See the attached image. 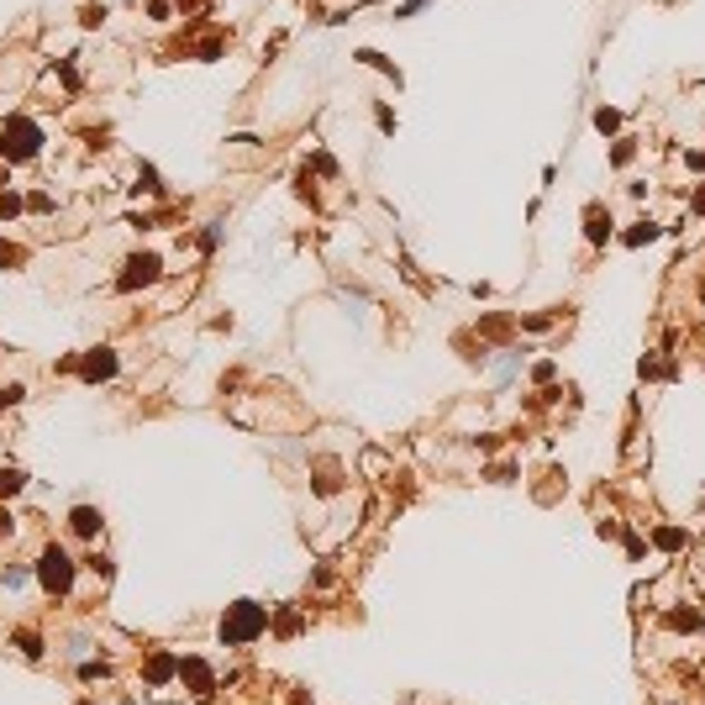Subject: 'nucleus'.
Here are the masks:
<instances>
[{
  "label": "nucleus",
  "instance_id": "20e7f679",
  "mask_svg": "<svg viewBox=\"0 0 705 705\" xmlns=\"http://www.w3.org/2000/svg\"><path fill=\"white\" fill-rule=\"evenodd\" d=\"M148 279H158V258H153V253H137V258H127V274H121L116 285L137 289V285H148Z\"/></svg>",
  "mask_w": 705,
  "mask_h": 705
},
{
  "label": "nucleus",
  "instance_id": "f03ea898",
  "mask_svg": "<svg viewBox=\"0 0 705 705\" xmlns=\"http://www.w3.org/2000/svg\"><path fill=\"white\" fill-rule=\"evenodd\" d=\"M37 574H42V585H48L53 595H63V589L74 585V558L63 553V547H48V553H42V568H37Z\"/></svg>",
  "mask_w": 705,
  "mask_h": 705
},
{
  "label": "nucleus",
  "instance_id": "4468645a",
  "mask_svg": "<svg viewBox=\"0 0 705 705\" xmlns=\"http://www.w3.org/2000/svg\"><path fill=\"white\" fill-rule=\"evenodd\" d=\"M16 642H21V653H27V658H37V653H42V642H37V637H32V632H21Z\"/></svg>",
  "mask_w": 705,
  "mask_h": 705
},
{
  "label": "nucleus",
  "instance_id": "f257e3e1",
  "mask_svg": "<svg viewBox=\"0 0 705 705\" xmlns=\"http://www.w3.org/2000/svg\"><path fill=\"white\" fill-rule=\"evenodd\" d=\"M263 626H268V611H263V606H253V600H237V606L227 611V621H221V642H227V647L253 642Z\"/></svg>",
  "mask_w": 705,
  "mask_h": 705
},
{
  "label": "nucleus",
  "instance_id": "9d476101",
  "mask_svg": "<svg viewBox=\"0 0 705 705\" xmlns=\"http://www.w3.org/2000/svg\"><path fill=\"white\" fill-rule=\"evenodd\" d=\"M11 489H21V474L16 468H0V495H11Z\"/></svg>",
  "mask_w": 705,
  "mask_h": 705
},
{
  "label": "nucleus",
  "instance_id": "7ed1b4c3",
  "mask_svg": "<svg viewBox=\"0 0 705 705\" xmlns=\"http://www.w3.org/2000/svg\"><path fill=\"white\" fill-rule=\"evenodd\" d=\"M37 127L32 121H11V132H6V142H0V153H11V158H32L37 153Z\"/></svg>",
  "mask_w": 705,
  "mask_h": 705
},
{
  "label": "nucleus",
  "instance_id": "0eeeda50",
  "mask_svg": "<svg viewBox=\"0 0 705 705\" xmlns=\"http://www.w3.org/2000/svg\"><path fill=\"white\" fill-rule=\"evenodd\" d=\"M69 521H74V532H80V537H95V532H100V511H95V506H80Z\"/></svg>",
  "mask_w": 705,
  "mask_h": 705
},
{
  "label": "nucleus",
  "instance_id": "39448f33",
  "mask_svg": "<svg viewBox=\"0 0 705 705\" xmlns=\"http://www.w3.org/2000/svg\"><path fill=\"white\" fill-rule=\"evenodd\" d=\"M111 374H116V353H111V348H95L85 358V379H89V385H95V379H111Z\"/></svg>",
  "mask_w": 705,
  "mask_h": 705
},
{
  "label": "nucleus",
  "instance_id": "9b49d317",
  "mask_svg": "<svg viewBox=\"0 0 705 705\" xmlns=\"http://www.w3.org/2000/svg\"><path fill=\"white\" fill-rule=\"evenodd\" d=\"M595 127H600V132H616L621 116H616V111H595Z\"/></svg>",
  "mask_w": 705,
  "mask_h": 705
},
{
  "label": "nucleus",
  "instance_id": "2eb2a0df",
  "mask_svg": "<svg viewBox=\"0 0 705 705\" xmlns=\"http://www.w3.org/2000/svg\"><path fill=\"white\" fill-rule=\"evenodd\" d=\"M668 621H674V626H700L705 616H700V611H679V616H668Z\"/></svg>",
  "mask_w": 705,
  "mask_h": 705
},
{
  "label": "nucleus",
  "instance_id": "f8f14e48",
  "mask_svg": "<svg viewBox=\"0 0 705 705\" xmlns=\"http://www.w3.org/2000/svg\"><path fill=\"white\" fill-rule=\"evenodd\" d=\"M647 237H658V227H653V221H642V227H632V232H626V242H647Z\"/></svg>",
  "mask_w": 705,
  "mask_h": 705
},
{
  "label": "nucleus",
  "instance_id": "423d86ee",
  "mask_svg": "<svg viewBox=\"0 0 705 705\" xmlns=\"http://www.w3.org/2000/svg\"><path fill=\"white\" fill-rule=\"evenodd\" d=\"M179 674L195 685V695H211V690H216V685H211V668L200 663V658H185V663H179Z\"/></svg>",
  "mask_w": 705,
  "mask_h": 705
},
{
  "label": "nucleus",
  "instance_id": "1a4fd4ad",
  "mask_svg": "<svg viewBox=\"0 0 705 705\" xmlns=\"http://www.w3.org/2000/svg\"><path fill=\"white\" fill-rule=\"evenodd\" d=\"M606 232H611V221L600 211H589V242H606Z\"/></svg>",
  "mask_w": 705,
  "mask_h": 705
},
{
  "label": "nucleus",
  "instance_id": "ddd939ff",
  "mask_svg": "<svg viewBox=\"0 0 705 705\" xmlns=\"http://www.w3.org/2000/svg\"><path fill=\"white\" fill-rule=\"evenodd\" d=\"M679 542H685V532H679V527H663V532H658V547H679Z\"/></svg>",
  "mask_w": 705,
  "mask_h": 705
},
{
  "label": "nucleus",
  "instance_id": "6e6552de",
  "mask_svg": "<svg viewBox=\"0 0 705 705\" xmlns=\"http://www.w3.org/2000/svg\"><path fill=\"white\" fill-rule=\"evenodd\" d=\"M169 674H174V658H169V653H158V658L148 663V679H153V685H163Z\"/></svg>",
  "mask_w": 705,
  "mask_h": 705
}]
</instances>
